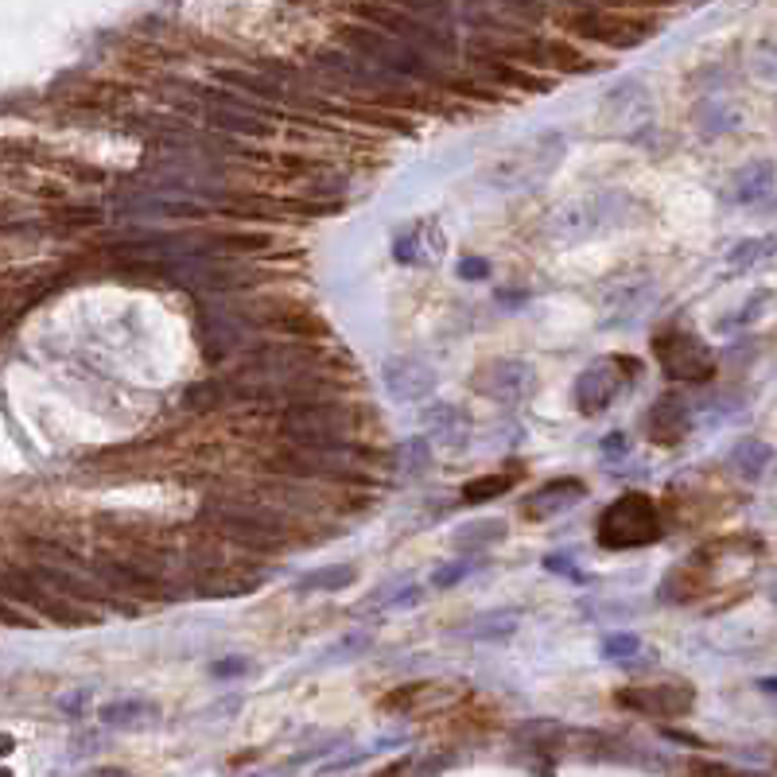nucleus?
Wrapping results in <instances>:
<instances>
[{
	"label": "nucleus",
	"instance_id": "1",
	"mask_svg": "<svg viewBox=\"0 0 777 777\" xmlns=\"http://www.w3.org/2000/svg\"><path fill=\"white\" fill-rule=\"evenodd\" d=\"M281 439L292 447H354L358 436V409L351 401H299L284 404Z\"/></svg>",
	"mask_w": 777,
	"mask_h": 777
},
{
	"label": "nucleus",
	"instance_id": "2",
	"mask_svg": "<svg viewBox=\"0 0 777 777\" xmlns=\"http://www.w3.org/2000/svg\"><path fill=\"white\" fill-rule=\"evenodd\" d=\"M470 55H479V59H502V62H513V67H525V70H564V75L595 70V62L583 59L572 43L548 39V35H529V32L479 35V39L470 43Z\"/></svg>",
	"mask_w": 777,
	"mask_h": 777
},
{
	"label": "nucleus",
	"instance_id": "3",
	"mask_svg": "<svg viewBox=\"0 0 777 777\" xmlns=\"http://www.w3.org/2000/svg\"><path fill=\"white\" fill-rule=\"evenodd\" d=\"M560 20L568 32L587 35V39L603 43V47H638L650 35H658V20L650 12L633 9H603V4H575V9H560Z\"/></svg>",
	"mask_w": 777,
	"mask_h": 777
},
{
	"label": "nucleus",
	"instance_id": "4",
	"mask_svg": "<svg viewBox=\"0 0 777 777\" xmlns=\"http://www.w3.org/2000/svg\"><path fill=\"white\" fill-rule=\"evenodd\" d=\"M661 537H665V525H661V510L650 502V494H622L598 517V545L610 552L658 545Z\"/></svg>",
	"mask_w": 777,
	"mask_h": 777
},
{
	"label": "nucleus",
	"instance_id": "5",
	"mask_svg": "<svg viewBox=\"0 0 777 777\" xmlns=\"http://www.w3.org/2000/svg\"><path fill=\"white\" fill-rule=\"evenodd\" d=\"M342 43H346V52L362 55V59L377 62L385 67L389 75L397 78H424V82H444L447 75H439V67L432 59L409 47L404 39H393L389 32H377V27H342Z\"/></svg>",
	"mask_w": 777,
	"mask_h": 777
},
{
	"label": "nucleus",
	"instance_id": "6",
	"mask_svg": "<svg viewBox=\"0 0 777 777\" xmlns=\"http://www.w3.org/2000/svg\"><path fill=\"white\" fill-rule=\"evenodd\" d=\"M638 369H641V362L630 358V354H607V358H595L572 385L575 409H580L583 416L607 412L610 404L618 401V393L638 377Z\"/></svg>",
	"mask_w": 777,
	"mask_h": 777
},
{
	"label": "nucleus",
	"instance_id": "7",
	"mask_svg": "<svg viewBox=\"0 0 777 777\" xmlns=\"http://www.w3.org/2000/svg\"><path fill=\"white\" fill-rule=\"evenodd\" d=\"M560 160H564V137H560V133H540L529 145L510 148V156L490 171V180L502 191L537 187L540 180H548V175L560 168Z\"/></svg>",
	"mask_w": 777,
	"mask_h": 777
},
{
	"label": "nucleus",
	"instance_id": "8",
	"mask_svg": "<svg viewBox=\"0 0 777 777\" xmlns=\"http://www.w3.org/2000/svg\"><path fill=\"white\" fill-rule=\"evenodd\" d=\"M653 358L665 369L673 381L681 385H704L716 377V358H711V346L693 331H681V327H665L653 339Z\"/></svg>",
	"mask_w": 777,
	"mask_h": 777
},
{
	"label": "nucleus",
	"instance_id": "9",
	"mask_svg": "<svg viewBox=\"0 0 777 777\" xmlns=\"http://www.w3.org/2000/svg\"><path fill=\"white\" fill-rule=\"evenodd\" d=\"M615 704L626 711H638V716H653V719H681L693 711L696 693L693 684L684 681H665V684H630V688H618Z\"/></svg>",
	"mask_w": 777,
	"mask_h": 777
},
{
	"label": "nucleus",
	"instance_id": "10",
	"mask_svg": "<svg viewBox=\"0 0 777 777\" xmlns=\"http://www.w3.org/2000/svg\"><path fill=\"white\" fill-rule=\"evenodd\" d=\"M537 389V369L529 362H517V358H502V362H490L479 377H475V393L490 397V401H502V404H517Z\"/></svg>",
	"mask_w": 777,
	"mask_h": 777
},
{
	"label": "nucleus",
	"instance_id": "11",
	"mask_svg": "<svg viewBox=\"0 0 777 777\" xmlns=\"http://www.w3.org/2000/svg\"><path fill=\"white\" fill-rule=\"evenodd\" d=\"M249 323L230 308H203L198 311V339H203V354L210 362H222L245 346Z\"/></svg>",
	"mask_w": 777,
	"mask_h": 777
},
{
	"label": "nucleus",
	"instance_id": "12",
	"mask_svg": "<svg viewBox=\"0 0 777 777\" xmlns=\"http://www.w3.org/2000/svg\"><path fill=\"white\" fill-rule=\"evenodd\" d=\"M436 369L420 358H389L381 366V385L397 401H427L436 393Z\"/></svg>",
	"mask_w": 777,
	"mask_h": 777
},
{
	"label": "nucleus",
	"instance_id": "13",
	"mask_svg": "<svg viewBox=\"0 0 777 777\" xmlns=\"http://www.w3.org/2000/svg\"><path fill=\"white\" fill-rule=\"evenodd\" d=\"M688 427H693V409L684 397H658L645 412V439L658 447H676L684 436H688Z\"/></svg>",
	"mask_w": 777,
	"mask_h": 777
},
{
	"label": "nucleus",
	"instance_id": "14",
	"mask_svg": "<svg viewBox=\"0 0 777 777\" xmlns=\"http://www.w3.org/2000/svg\"><path fill=\"white\" fill-rule=\"evenodd\" d=\"M393 256L401 265H436L444 256V233L432 218H420V222L404 226L393 241Z\"/></svg>",
	"mask_w": 777,
	"mask_h": 777
},
{
	"label": "nucleus",
	"instance_id": "15",
	"mask_svg": "<svg viewBox=\"0 0 777 777\" xmlns=\"http://www.w3.org/2000/svg\"><path fill=\"white\" fill-rule=\"evenodd\" d=\"M583 494H587V487H583L580 479L545 482V487L533 490V494L522 502V517H525V522H548V517H556V513L572 510V505L580 502Z\"/></svg>",
	"mask_w": 777,
	"mask_h": 777
},
{
	"label": "nucleus",
	"instance_id": "16",
	"mask_svg": "<svg viewBox=\"0 0 777 777\" xmlns=\"http://www.w3.org/2000/svg\"><path fill=\"white\" fill-rule=\"evenodd\" d=\"M102 723L117 727V731H145V727L160 723V708L148 700H137V696H125V700H110L102 708Z\"/></svg>",
	"mask_w": 777,
	"mask_h": 777
},
{
	"label": "nucleus",
	"instance_id": "17",
	"mask_svg": "<svg viewBox=\"0 0 777 777\" xmlns=\"http://www.w3.org/2000/svg\"><path fill=\"white\" fill-rule=\"evenodd\" d=\"M711 587V572H708V560H693V564L684 568H673V575L665 580V591L661 595L669 598V603H693L696 595H704V591Z\"/></svg>",
	"mask_w": 777,
	"mask_h": 777
},
{
	"label": "nucleus",
	"instance_id": "18",
	"mask_svg": "<svg viewBox=\"0 0 777 777\" xmlns=\"http://www.w3.org/2000/svg\"><path fill=\"white\" fill-rule=\"evenodd\" d=\"M777 459V452L769 444H762V439H754V436H746V439H739L735 447H731V455H727V462H731V470H735L739 479H746V482H758L762 475L769 470V462Z\"/></svg>",
	"mask_w": 777,
	"mask_h": 777
},
{
	"label": "nucleus",
	"instance_id": "19",
	"mask_svg": "<svg viewBox=\"0 0 777 777\" xmlns=\"http://www.w3.org/2000/svg\"><path fill=\"white\" fill-rule=\"evenodd\" d=\"M475 62H479L482 75L494 82V90H502V85H513V90H529V94H545L548 82L540 75H533V70L525 67H513V62H502V59H479L475 55Z\"/></svg>",
	"mask_w": 777,
	"mask_h": 777
},
{
	"label": "nucleus",
	"instance_id": "20",
	"mask_svg": "<svg viewBox=\"0 0 777 777\" xmlns=\"http://www.w3.org/2000/svg\"><path fill=\"white\" fill-rule=\"evenodd\" d=\"M769 191H774V163H766V160L746 163L743 171H735V180H731V198L743 206L766 198Z\"/></svg>",
	"mask_w": 777,
	"mask_h": 777
},
{
	"label": "nucleus",
	"instance_id": "21",
	"mask_svg": "<svg viewBox=\"0 0 777 777\" xmlns=\"http://www.w3.org/2000/svg\"><path fill=\"white\" fill-rule=\"evenodd\" d=\"M354 564H327L319 572H308L304 580H296V595H316V591H342L354 583Z\"/></svg>",
	"mask_w": 777,
	"mask_h": 777
},
{
	"label": "nucleus",
	"instance_id": "22",
	"mask_svg": "<svg viewBox=\"0 0 777 777\" xmlns=\"http://www.w3.org/2000/svg\"><path fill=\"white\" fill-rule=\"evenodd\" d=\"M505 522H467L462 529H455V545L462 552H482V548H494L498 540H505Z\"/></svg>",
	"mask_w": 777,
	"mask_h": 777
},
{
	"label": "nucleus",
	"instance_id": "23",
	"mask_svg": "<svg viewBox=\"0 0 777 777\" xmlns=\"http://www.w3.org/2000/svg\"><path fill=\"white\" fill-rule=\"evenodd\" d=\"M513 482H517V470H502V475H482V479H470L467 487H462V502L470 505H482L490 502V498H502L513 490Z\"/></svg>",
	"mask_w": 777,
	"mask_h": 777
},
{
	"label": "nucleus",
	"instance_id": "24",
	"mask_svg": "<svg viewBox=\"0 0 777 777\" xmlns=\"http://www.w3.org/2000/svg\"><path fill=\"white\" fill-rule=\"evenodd\" d=\"M427 467H432V444H427L424 436L404 439V444L397 447V470H401V479H420Z\"/></svg>",
	"mask_w": 777,
	"mask_h": 777
},
{
	"label": "nucleus",
	"instance_id": "25",
	"mask_svg": "<svg viewBox=\"0 0 777 777\" xmlns=\"http://www.w3.org/2000/svg\"><path fill=\"white\" fill-rule=\"evenodd\" d=\"M482 564H487L482 556H459V560H452V564H444V568H436V572H432V587H439V591L455 587L459 580H467V575L479 572Z\"/></svg>",
	"mask_w": 777,
	"mask_h": 777
},
{
	"label": "nucleus",
	"instance_id": "26",
	"mask_svg": "<svg viewBox=\"0 0 777 777\" xmlns=\"http://www.w3.org/2000/svg\"><path fill=\"white\" fill-rule=\"evenodd\" d=\"M777 249V238L769 241V238H746V241H739L731 253H727V265L731 268H751L754 261H762L766 253H774Z\"/></svg>",
	"mask_w": 777,
	"mask_h": 777
},
{
	"label": "nucleus",
	"instance_id": "27",
	"mask_svg": "<svg viewBox=\"0 0 777 777\" xmlns=\"http://www.w3.org/2000/svg\"><path fill=\"white\" fill-rule=\"evenodd\" d=\"M98 222H102V210H94V206H67V210L52 214V226H59V230H90Z\"/></svg>",
	"mask_w": 777,
	"mask_h": 777
},
{
	"label": "nucleus",
	"instance_id": "28",
	"mask_svg": "<svg viewBox=\"0 0 777 777\" xmlns=\"http://www.w3.org/2000/svg\"><path fill=\"white\" fill-rule=\"evenodd\" d=\"M513 630H517V615H513V610H502V615H487L479 626H475V633H479V638H510Z\"/></svg>",
	"mask_w": 777,
	"mask_h": 777
},
{
	"label": "nucleus",
	"instance_id": "29",
	"mask_svg": "<svg viewBox=\"0 0 777 777\" xmlns=\"http://www.w3.org/2000/svg\"><path fill=\"white\" fill-rule=\"evenodd\" d=\"M638 650H641L638 633H615V638L603 641V658H610V661H630Z\"/></svg>",
	"mask_w": 777,
	"mask_h": 777
},
{
	"label": "nucleus",
	"instance_id": "30",
	"mask_svg": "<svg viewBox=\"0 0 777 777\" xmlns=\"http://www.w3.org/2000/svg\"><path fill=\"white\" fill-rule=\"evenodd\" d=\"M762 304H769V292H754V296L746 299V311H739L735 319H727L723 327H746V323H754V319L762 316Z\"/></svg>",
	"mask_w": 777,
	"mask_h": 777
},
{
	"label": "nucleus",
	"instance_id": "31",
	"mask_svg": "<svg viewBox=\"0 0 777 777\" xmlns=\"http://www.w3.org/2000/svg\"><path fill=\"white\" fill-rule=\"evenodd\" d=\"M455 273H459L462 281H487V276H490V261H487V256H462L459 265H455Z\"/></svg>",
	"mask_w": 777,
	"mask_h": 777
},
{
	"label": "nucleus",
	"instance_id": "32",
	"mask_svg": "<svg viewBox=\"0 0 777 777\" xmlns=\"http://www.w3.org/2000/svg\"><path fill=\"white\" fill-rule=\"evenodd\" d=\"M59 708H62V716H70V719H78V716H85V708H90V693H70V696H62L59 700Z\"/></svg>",
	"mask_w": 777,
	"mask_h": 777
},
{
	"label": "nucleus",
	"instance_id": "33",
	"mask_svg": "<svg viewBox=\"0 0 777 777\" xmlns=\"http://www.w3.org/2000/svg\"><path fill=\"white\" fill-rule=\"evenodd\" d=\"M245 661L241 658H233V661H218V665H214V676H233V673H245Z\"/></svg>",
	"mask_w": 777,
	"mask_h": 777
},
{
	"label": "nucleus",
	"instance_id": "34",
	"mask_svg": "<svg viewBox=\"0 0 777 777\" xmlns=\"http://www.w3.org/2000/svg\"><path fill=\"white\" fill-rule=\"evenodd\" d=\"M603 452H626V436H610L607 444H603Z\"/></svg>",
	"mask_w": 777,
	"mask_h": 777
},
{
	"label": "nucleus",
	"instance_id": "35",
	"mask_svg": "<svg viewBox=\"0 0 777 777\" xmlns=\"http://www.w3.org/2000/svg\"><path fill=\"white\" fill-rule=\"evenodd\" d=\"M94 777H128V774H125V769H98Z\"/></svg>",
	"mask_w": 777,
	"mask_h": 777
},
{
	"label": "nucleus",
	"instance_id": "36",
	"mask_svg": "<svg viewBox=\"0 0 777 777\" xmlns=\"http://www.w3.org/2000/svg\"><path fill=\"white\" fill-rule=\"evenodd\" d=\"M762 688H766V693H777V676H766V681H762Z\"/></svg>",
	"mask_w": 777,
	"mask_h": 777
}]
</instances>
